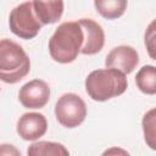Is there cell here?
Listing matches in <instances>:
<instances>
[{"label": "cell", "instance_id": "17", "mask_svg": "<svg viewBox=\"0 0 156 156\" xmlns=\"http://www.w3.org/2000/svg\"><path fill=\"white\" fill-rule=\"evenodd\" d=\"M101 156H130V154L127 150L122 149V147L113 146V147H110V149L105 150Z\"/></svg>", "mask_w": 156, "mask_h": 156}, {"label": "cell", "instance_id": "14", "mask_svg": "<svg viewBox=\"0 0 156 156\" xmlns=\"http://www.w3.org/2000/svg\"><path fill=\"white\" fill-rule=\"evenodd\" d=\"M146 145L156 151V107L149 110L141 121Z\"/></svg>", "mask_w": 156, "mask_h": 156}, {"label": "cell", "instance_id": "15", "mask_svg": "<svg viewBox=\"0 0 156 156\" xmlns=\"http://www.w3.org/2000/svg\"><path fill=\"white\" fill-rule=\"evenodd\" d=\"M144 43L150 58L156 61V18L152 20L146 27L144 34Z\"/></svg>", "mask_w": 156, "mask_h": 156}, {"label": "cell", "instance_id": "4", "mask_svg": "<svg viewBox=\"0 0 156 156\" xmlns=\"http://www.w3.org/2000/svg\"><path fill=\"white\" fill-rule=\"evenodd\" d=\"M10 30L21 39H33L41 29V23L38 20L33 1H26L15 6L9 17Z\"/></svg>", "mask_w": 156, "mask_h": 156}, {"label": "cell", "instance_id": "13", "mask_svg": "<svg viewBox=\"0 0 156 156\" xmlns=\"http://www.w3.org/2000/svg\"><path fill=\"white\" fill-rule=\"evenodd\" d=\"M96 11L107 20H115L121 17L126 9L127 1L124 0H96L94 1Z\"/></svg>", "mask_w": 156, "mask_h": 156}, {"label": "cell", "instance_id": "16", "mask_svg": "<svg viewBox=\"0 0 156 156\" xmlns=\"http://www.w3.org/2000/svg\"><path fill=\"white\" fill-rule=\"evenodd\" d=\"M0 156H22L20 150L11 144H1Z\"/></svg>", "mask_w": 156, "mask_h": 156}, {"label": "cell", "instance_id": "2", "mask_svg": "<svg viewBox=\"0 0 156 156\" xmlns=\"http://www.w3.org/2000/svg\"><path fill=\"white\" fill-rule=\"evenodd\" d=\"M127 87L126 74L112 68L95 69L85 78V90L95 101H106L119 96L127 90Z\"/></svg>", "mask_w": 156, "mask_h": 156}, {"label": "cell", "instance_id": "3", "mask_svg": "<svg viewBox=\"0 0 156 156\" xmlns=\"http://www.w3.org/2000/svg\"><path fill=\"white\" fill-rule=\"evenodd\" d=\"M30 71V60L23 48L10 40L0 41V79L15 84L23 79Z\"/></svg>", "mask_w": 156, "mask_h": 156}, {"label": "cell", "instance_id": "8", "mask_svg": "<svg viewBox=\"0 0 156 156\" xmlns=\"http://www.w3.org/2000/svg\"><path fill=\"white\" fill-rule=\"evenodd\" d=\"M48 121L43 113L27 112L17 121V133L23 140H37L46 133Z\"/></svg>", "mask_w": 156, "mask_h": 156}, {"label": "cell", "instance_id": "1", "mask_svg": "<svg viewBox=\"0 0 156 156\" xmlns=\"http://www.w3.org/2000/svg\"><path fill=\"white\" fill-rule=\"evenodd\" d=\"M84 33L78 21L61 23L49 40V52L58 63L73 62L82 50Z\"/></svg>", "mask_w": 156, "mask_h": 156}, {"label": "cell", "instance_id": "5", "mask_svg": "<svg viewBox=\"0 0 156 156\" xmlns=\"http://www.w3.org/2000/svg\"><path fill=\"white\" fill-rule=\"evenodd\" d=\"M55 115L61 126L66 128H76L82 124L87 117V105L79 95L66 93L56 101Z\"/></svg>", "mask_w": 156, "mask_h": 156}, {"label": "cell", "instance_id": "11", "mask_svg": "<svg viewBox=\"0 0 156 156\" xmlns=\"http://www.w3.org/2000/svg\"><path fill=\"white\" fill-rule=\"evenodd\" d=\"M28 156H69L68 150L60 143L37 141L27 149Z\"/></svg>", "mask_w": 156, "mask_h": 156}, {"label": "cell", "instance_id": "12", "mask_svg": "<svg viewBox=\"0 0 156 156\" xmlns=\"http://www.w3.org/2000/svg\"><path fill=\"white\" fill-rule=\"evenodd\" d=\"M135 84L141 93L146 95H155L156 94V67L151 65L143 66L135 76Z\"/></svg>", "mask_w": 156, "mask_h": 156}, {"label": "cell", "instance_id": "10", "mask_svg": "<svg viewBox=\"0 0 156 156\" xmlns=\"http://www.w3.org/2000/svg\"><path fill=\"white\" fill-rule=\"evenodd\" d=\"M33 6L41 24L56 23L63 13L62 1H33Z\"/></svg>", "mask_w": 156, "mask_h": 156}, {"label": "cell", "instance_id": "6", "mask_svg": "<svg viewBox=\"0 0 156 156\" xmlns=\"http://www.w3.org/2000/svg\"><path fill=\"white\" fill-rule=\"evenodd\" d=\"M50 99V88L41 79H33L23 84L18 93V100L26 108H41Z\"/></svg>", "mask_w": 156, "mask_h": 156}, {"label": "cell", "instance_id": "9", "mask_svg": "<svg viewBox=\"0 0 156 156\" xmlns=\"http://www.w3.org/2000/svg\"><path fill=\"white\" fill-rule=\"evenodd\" d=\"M84 33V43L80 50L83 55L98 54L105 44V32L102 27L91 18H82L78 21Z\"/></svg>", "mask_w": 156, "mask_h": 156}, {"label": "cell", "instance_id": "7", "mask_svg": "<svg viewBox=\"0 0 156 156\" xmlns=\"http://www.w3.org/2000/svg\"><path fill=\"white\" fill-rule=\"evenodd\" d=\"M139 63V55L136 50L129 45H119L113 48L106 56V68L117 69L124 74H129Z\"/></svg>", "mask_w": 156, "mask_h": 156}]
</instances>
